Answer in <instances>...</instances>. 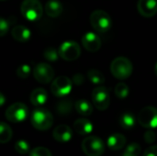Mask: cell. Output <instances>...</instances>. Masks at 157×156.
I'll use <instances>...</instances> for the list:
<instances>
[{"instance_id": "cell-30", "label": "cell", "mask_w": 157, "mask_h": 156, "mask_svg": "<svg viewBox=\"0 0 157 156\" xmlns=\"http://www.w3.org/2000/svg\"><path fill=\"white\" fill-rule=\"evenodd\" d=\"M29 156H52L51 151L46 147H37L29 152Z\"/></svg>"}, {"instance_id": "cell-33", "label": "cell", "mask_w": 157, "mask_h": 156, "mask_svg": "<svg viewBox=\"0 0 157 156\" xmlns=\"http://www.w3.org/2000/svg\"><path fill=\"white\" fill-rule=\"evenodd\" d=\"M144 156H157V145L150 146L144 153Z\"/></svg>"}, {"instance_id": "cell-22", "label": "cell", "mask_w": 157, "mask_h": 156, "mask_svg": "<svg viewBox=\"0 0 157 156\" xmlns=\"http://www.w3.org/2000/svg\"><path fill=\"white\" fill-rule=\"evenodd\" d=\"M13 135L12 129L6 122L0 121V143H8Z\"/></svg>"}, {"instance_id": "cell-21", "label": "cell", "mask_w": 157, "mask_h": 156, "mask_svg": "<svg viewBox=\"0 0 157 156\" xmlns=\"http://www.w3.org/2000/svg\"><path fill=\"white\" fill-rule=\"evenodd\" d=\"M75 108L82 116H90L93 113V106L86 99H79L75 103Z\"/></svg>"}, {"instance_id": "cell-1", "label": "cell", "mask_w": 157, "mask_h": 156, "mask_svg": "<svg viewBox=\"0 0 157 156\" xmlns=\"http://www.w3.org/2000/svg\"><path fill=\"white\" fill-rule=\"evenodd\" d=\"M110 72L115 78L125 80L132 75L133 65L128 58L123 56L117 57L110 63Z\"/></svg>"}, {"instance_id": "cell-37", "label": "cell", "mask_w": 157, "mask_h": 156, "mask_svg": "<svg viewBox=\"0 0 157 156\" xmlns=\"http://www.w3.org/2000/svg\"><path fill=\"white\" fill-rule=\"evenodd\" d=\"M0 1H6V0H0Z\"/></svg>"}, {"instance_id": "cell-36", "label": "cell", "mask_w": 157, "mask_h": 156, "mask_svg": "<svg viewBox=\"0 0 157 156\" xmlns=\"http://www.w3.org/2000/svg\"><path fill=\"white\" fill-rule=\"evenodd\" d=\"M155 74H156L157 76V63H155Z\"/></svg>"}, {"instance_id": "cell-12", "label": "cell", "mask_w": 157, "mask_h": 156, "mask_svg": "<svg viewBox=\"0 0 157 156\" xmlns=\"http://www.w3.org/2000/svg\"><path fill=\"white\" fill-rule=\"evenodd\" d=\"M82 45L89 52H96L101 47L100 38L94 32H86L82 37Z\"/></svg>"}, {"instance_id": "cell-13", "label": "cell", "mask_w": 157, "mask_h": 156, "mask_svg": "<svg viewBox=\"0 0 157 156\" xmlns=\"http://www.w3.org/2000/svg\"><path fill=\"white\" fill-rule=\"evenodd\" d=\"M137 8L143 17H152L157 13V0H139Z\"/></svg>"}, {"instance_id": "cell-26", "label": "cell", "mask_w": 157, "mask_h": 156, "mask_svg": "<svg viewBox=\"0 0 157 156\" xmlns=\"http://www.w3.org/2000/svg\"><path fill=\"white\" fill-rule=\"evenodd\" d=\"M141 152L142 148L140 144L137 143H132L126 147L125 151L122 154V156H139L141 154Z\"/></svg>"}, {"instance_id": "cell-32", "label": "cell", "mask_w": 157, "mask_h": 156, "mask_svg": "<svg viewBox=\"0 0 157 156\" xmlns=\"http://www.w3.org/2000/svg\"><path fill=\"white\" fill-rule=\"evenodd\" d=\"M144 141L147 143H154L156 140V135L155 133L154 132V131L152 129H148V131H145L144 135Z\"/></svg>"}, {"instance_id": "cell-4", "label": "cell", "mask_w": 157, "mask_h": 156, "mask_svg": "<svg viewBox=\"0 0 157 156\" xmlns=\"http://www.w3.org/2000/svg\"><path fill=\"white\" fill-rule=\"evenodd\" d=\"M20 12L27 20L37 21L42 16L43 7L39 0H24L20 6Z\"/></svg>"}, {"instance_id": "cell-8", "label": "cell", "mask_w": 157, "mask_h": 156, "mask_svg": "<svg viewBox=\"0 0 157 156\" xmlns=\"http://www.w3.org/2000/svg\"><path fill=\"white\" fill-rule=\"evenodd\" d=\"M72 86L73 82L69 77L60 75L52 81L51 85V91L53 96L57 97H63L71 92Z\"/></svg>"}, {"instance_id": "cell-5", "label": "cell", "mask_w": 157, "mask_h": 156, "mask_svg": "<svg viewBox=\"0 0 157 156\" xmlns=\"http://www.w3.org/2000/svg\"><path fill=\"white\" fill-rule=\"evenodd\" d=\"M81 147L84 154L87 156H101L105 153V143L98 136L86 137Z\"/></svg>"}, {"instance_id": "cell-28", "label": "cell", "mask_w": 157, "mask_h": 156, "mask_svg": "<svg viewBox=\"0 0 157 156\" xmlns=\"http://www.w3.org/2000/svg\"><path fill=\"white\" fill-rule=\"evenodd\" d=\"M43 57L49 61V62H56L58 60V58L60 57L59 56V52L58 51L53 48V47H49L47 48L44 52H43Z\"/></svg>"}, {"instance_id": "cell-19", "label": "cell", "mask_w": 157, "mask_h": 156, "mask_svg": "<svg viewBox=\"0 0 157 156\" xmlns=\"http://www.w3.org/2000/svg\"><path fill=\"white\" fill-rule=\"evenodd\" d=\"M29 99L33 106L40 107L46 103V101L48 99V94L45 89H43L41 87H38V88H35L31 92Z\"/></svg>"}, {"instance_id": "cell-3", "label": "cell", "mask_w": 157, "mask_h": 156, "mask_svg": "<svg viewBox=\"0 0 157 156\" xmlns=\"http://www.w3.org/2000/svg\"><path fill=\"white\" fill-rule=\"evenodd\" d=\"M93 29L100 33L109 31L112 27V18L109 13L104 10L97 9L93 11L89 17Z\"/></svg>"}, {"instance_id": "cell-20", "label": "cell", "mask_w": 157, "mask_h": 156, "mask_svg": "<svg viewBox=\"0 0 157 156\" xmlns=\"http://www.w3.org/2000/svg\"><path fill=\"white\" fill-rule=\"evenodd\" d=\"M120 125L126 131L132 130L136 125V118L132 112H124L120 117Z\"/></svg>"}, {"instance_id": "cell-15", "label": "cell", "mask_w": 157, "mask_h": 156, "mask_svg": "<svg viewBox=\"0 0 157 156\" xmlns=\"http://www.w3.org/2000/svg\"><path fill=\"white\" fill-rule=\"evenodd\" d=\"M11 35L14 40L19 42H26L30 39L31 33L30 30L23 26V25H17L11 29Z\"/></svg>"}, {"instance_id": "cell-25", "label": "cell", "mask_w": 157, "mask_h": 156, "mask_svg": "<svg viewBox=\"0 0 157 156\" xmlns=\"http://www.w3.org/2000/svg\"><path fill=\"white\" fill-rule=\"evenodd\" d=\"M115 95L118 98L121 99H124L126 98L129 94H130V88L129 86L123 82H121L119 84H117V86H115Z\"/></svg>"}, {"instance_id": "cell-6", "label": "cell", "mask_w": 157, "mask_h": 156, "mask_svg": "<svg viewBox=\"0 0 157 156\" xmlns=\"http://www.w3.org/2000/svg\"><path fill=\"white\" fill-rule=\"evenodd\" d=\"M5 115L6 120L10 122H22L29 116V108L26 104L22 102H16L6 108Z\"/></svg>"}, {"instance_id": "cell-9", "label": "cell", "mask_w": 157, "mask_h": 156, "mask_svg": "<svg viewBox=\"0 0 157 156\" xmlns=\"http://www.w3.org/2000/svg\"><path fill=\"white\" fill-rule=\"evenodd\" d=\"M138 122L145 129L157 128V108L148 106L140 110L138 114Z\"/></svg>"}, {"instance_id": "cell-14", "label": "cell", "mask_w": 157, "mask_h": 156, "mask_svg": "<svg viewBox=\"0 0 157 156\" xmlns=\"http://www.w3.org/2000/svg\"><path fill=\"white\" fill-rule=\"evenodd\" d=\"M52 136L54 140H56L59 143H67L73 137V131L69 126L62 124L57 126L53 130Z\"/></svg>"}, {"instance_id": "cell-24", "label": "cell", "mask_w": 157, "mask_h": 156, "mask_svg": "<svg viewBox=\"0 0 157 156\" xmlns=\"http://www.w3.org/2000/svg\"><path fill=\"white\" fill-rule=\"evenodd\" d=\"M73 108V102L70 99H63L56 105V110L60 115H68Z\"/></svg>"}, {"instance_id": "cell-7", "label": "cell", "mask_w": 157, "mask_h": 156, "mask_svg": "<svg viewBox=\"0 0 157 156\" xmlns=\"http://www.w3.org/2000/svg\"><path fill=\"white\" fill-rule=\"evenodd\" d=\"M59 56L67 62H72L77 60L81 55L80 45L74 40H67L61 44L59 50Z\"/></svg>"}, {"instance_id": "cell-10", "label": "cell", "mask_w": 157, "mask_h": 156, "mask_svg": "<svg viewBox=\"0 0 157 156\" xmlns=\"http://www.w3.org/2000/svg\"><path fill=\"white\" fill-rule=\"evenodd\" d=\"M32 74L34 78L40 84H49L54 77L53 68L46 63H40L35 65Z\"/></svg>"}, {"instance_id": "cell-29", "label": "cell", "mask_w": 157, "mask_h": 156, "mask_svg": "<svg viewBox=\"0 0 157 156\" xmlns=\"http://www.w3.org/2000/svg\"><path fill=\"white\" fill-rule=\"evenodd\" d=\"M17 75L21 78V79H26L29 76L30 73H31V69H30V66L28 65V64H22V65H19L17 68Z\"/></svg>"}, {"instance_id": "cell-34", "label": "cell", "mask_w": 157, "mask_h": 156, "mask_svg": "<svg viewBox=\"0 0 157 156\" xmlns=\"http://www.w3.org/2000/svg\"><path fill=\"white\" fill-rule=\"evenodd\" d=\"M72 82L74 84H75L76 86H80L85 82V78H84L82 74H76L74 75V77L72 79Z\"/></svg>"}, {"instance_id": "cell-31", "label": "cell", "mask_w": 157, "mask_h": 156, "mask_svg": "<svg viewBox=\"0 0 157 156\" xmlns=\"http://www.w3.org/2000/svg\"><path fill=\"white\" fill-rule=\"evenodd\" d=\"M9 30V22L0 17V37H4Z\"/></svg>"}, {"instance_id": "cell-16", "label": "cell", "mask_w": 157, "mask_h": 156, "mask_svg": "<svg viewBox=\"0 0 157 156\" xmlns=\"http://www.w3.org/2000/svg\"><path fill=\"white\" fill-rule=\"evenodd\" d=\"M126 142H127L126 137L123 134L114 133L108 138L107 145L112 151H119L125 146Z\"/></svg>"}, {"instance_id": "cell-11", "label": "cell", "mask_w": 157, "mask_h": 156, "mask_svg": "<svg viewBox=\"0 0 157 156\" xmlns=\"http://www.w3.org/2000/svg\"><path fill=\"white\" fill-rule=\"evenodd\" d=\"M92 101L98 110H106L110 104V96L109 90L104 86H98L92 92Z\"/></svg>"}, {"instance_id": "cell-23", "label": "cell", "mask_w": 157, "mask_h": 156, "mask_svg": "<svg viewBox=\"0 0 157 156\" xmlns=\"http://www.w3.org/2000/svg\"><path fill=\"white\" fill-rule=\"evenodd\" d=\"M87 77H88L90 82H92L95 85H98V86L103 85L105 83V81H106L104 74L100 71L96 70V69L89 70L88 73H87Z\"/></svg>"}, {"instance_id": "cell-18", "label": "cell", "mask_w": 157, "mask_h": 156, "mask_svg": "<svg viewBox=\"0 0 157 156\" xmlns=\"http://www.w3.org/2000/svg\"><path fill=\"white\" fill-rule=\"evenodd\" d=\"M63 10V4L59 0H49L44 6V11L51 17H59Z\"/></svg>"}, {"instance_id": "cell-35", "label": "cell", "mask_w": 157, "mask_h": 156, "mask_svg": "<svg viewBox=\"0 0 157 156\" xmlns=\"http://www.w3.org/2000/svg\"><path fill=\"white\" fill-rule=\"evenodd\" d=\"M5 102H6V97H5V96L0 92V107H2V106L5 104Z\"/></svg>"}, {"instance_id": "cell-27", "label": "cell", "mask_w": 157, "mask_h": 156, "mask_svg": "<svg viewBox=\"0 0 157 156\" xmlns=\"http://www.w3.org/2000/svg\"><path fill=\"white\" fill-rule=\"evenodd\" d=\"M15 150L19 154H27L29 152V143L26 140H18L15 143Z\"/></svg>"}, {"instance_id": "cell-2", "label": "cell", "mask_w": 157, "mask_h": 156, "mask_svg": "<svg viewBox=\"0 0 157 156\" xmlns=\"http://www.w3.org/2000/svg\"><path fill=\"white\" fill-rule=\"evenodd\" d=\"M32 126L39 131H47L53 124L52 114L46 108H38L33 110L30 116Z\"/></svg>"}, {"instance_id": "cell-17", "label": "cell", "mask_w": 157, "mask_h": 156, "mask_svg": "<svg viewBox=\"0 0 157 156\" xmlns=\"http://www.w3.org/2000/svg\"><path fill=\"white\" fill-rule=\"evenodd\" d=\"M74 130L78 134L86 136L93 131V124L87 119H78L74 122Z\"/></svg>"}]
</instances>
